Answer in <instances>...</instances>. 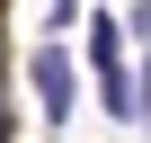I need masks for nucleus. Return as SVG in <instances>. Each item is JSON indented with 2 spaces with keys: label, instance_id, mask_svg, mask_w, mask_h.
Wrapping results in <instances>:
<instances>
[{
  "label": "nucleus",
  "instance_id": "obj_1",
  "mask_svg": "<svg viewBox=\"0 0 151 143\" xmlns=\"http://www.w3.org/2000/svg\"><path fill=\"white\" fill-rule=\"evenodd\" d=\"M27 90H36V116H45L53 134L80 116V63L62 54V36H45V45L27 54Z\"/></svg>",
  "mask_w": 151,
  "mask_h": 143
},
{
  "label": "nucleus",
  "instance_id": "obj_2",
  "mask_svg": "<svg viewBox=\"0 0 151 143\" xmlns=\"http://www.w3.org/2000/svg\"><path fill=\"white\" fill-rule=\"evenodd\" d=\"M89 72H124V9H89Z\"/></svg>",
  "mask_w": 151,
  "mask_h": 143
},
{
  "label": "nucleus",
  "instance_id": "obj_3",
  "mask_svg": "<svg viewBox=\"0 0 151 143\" xmlns=\"http://www.w3.org/2000/svg\"><path fill=\"white\" fill-rule=\"evenodd\" d=\"M45 27H53V36H62V27H80V0H53V18H45Z\"/></svg>",
  "mask_w": 151,
  "mask_h": 143
}]
</instances>
